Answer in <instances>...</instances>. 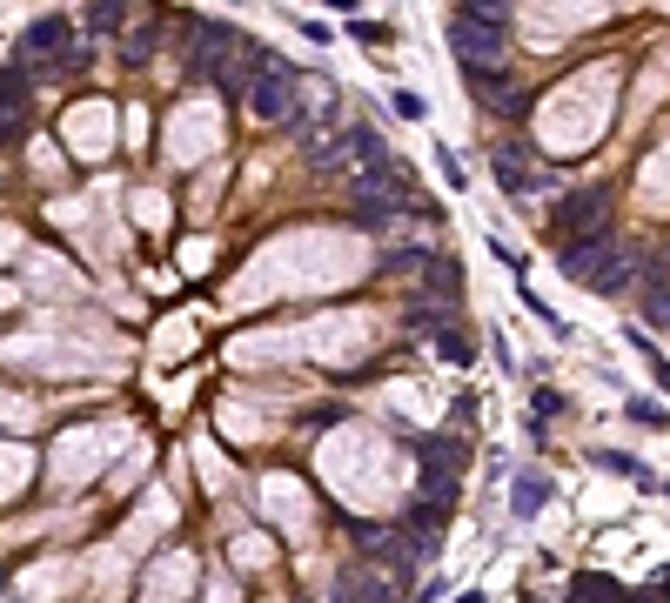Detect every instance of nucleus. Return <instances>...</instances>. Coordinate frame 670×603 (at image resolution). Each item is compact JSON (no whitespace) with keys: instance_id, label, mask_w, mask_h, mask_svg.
<instances>
[{"instance_id":"1","label":"nucleus","mask_w":670,"mask_h":603,"mask_svg":"<svg viewBox=\"0 0 670 603\" xmlns=\"http://www.w3.org/2000/svg\"><path fill=\"white\" fill-rule=\"evenodd\" d=\"M369 268V242L349 228H289L255 248V262L235 275V302H282V295H329L349 289Z\"/></svg>"},{"instance_id":"2","label":"nucleus","mask_w":670,"mask_h":603,"mask_svg":"<svg viewBox=\"0 0 670 603\" xmlns=\"http://www.w3.org/2000/svg\"><path fill=\"white\" fill-rule=\"evenodd\" d=\"M315 469H322V483H329L349 510H389L396 503V449H389V436L369 423H342L329 429L322 443H315Z\"/></svg>"},{"instance_id":"3","label":"nucleus","mask_w":670,"mask_h":603,"mask_svg":"<svg viewBox=\"0 0 670 603\" xmlns=\"http://www.w3.org/2000/svg\"><path fill=\"white\" fill-rule=\"evenodd\" d=\"M610 101H617V67L603 61L590 74H570L543 108H536V141L550 148V155H577L590 141H603L610 128Z\"/></svg>"},{"instance_id":"4","label":"nucleus","mask_w":670,"mask_h":603,"mask_svg":"<svg viewBox=\"0 0 670 603\" xmlns=\"http://www.w3.org/2000/svg\"><path fill=\"white\" fill-rule=\"evenodd\" d=\"M0 362L14 369H41V376H108L128 362V342L121 335H101V329H54L47 335H7L0 342Z\"/></svg>"},{"instance_id":"5","label":"nucleus","mask_w":670,"mask_h":603,"mask_svg":"<svg viewBox=\"0 0 670 603\" xmlns=\"http://www.w3.org/2000/svg\"><path fill=\"white\" fill-rule=\"evenodd\" d=\"M128 449V423H81V429H61L54 436V456H47V476H54V490H81L94 483L108 456Z\"/></svg>"},{"instance_id":"6","label":"nucleus","mask_w":670,"mask_h":603,"mask_svg":"<svg viewBox=\"0 0 670 603\" xmlns=\"http://www.w3.org/2000/svg\"><path fill=\"white\" fill-rule=\"evenodd\" d=\"M295 329H302V356L335 362V369H349L376 349V315H315V322H295Z\"/></svg>"},{"instance_id":"7","label":"nucleus","mask_w":670,"mask_h":603,"mask_svg":"<svg viewBox=\"0 0 670 603\" xmlns=\"http://www.w3.org/2000/svg\"><path fill=\"white\" fill-rule=\"evenodd\" d=\"M215 148H222V108L215 101H181L168 114V161L175 168H201Z\"/></svg>"},{"instance_id":"8","label":"nucleus","mask_w":670,"mask_h":603,"mask_svg":"<svg viewBox=\"0 0 670 603\" xmlns=\"http://www.w3.org/2000/svg\"><path fill=\"white\" fill-rule=\"evenodd\" d=\"M67 148H74L81 161H108V148H114V108L108 101L67 108Z\"/></svg>"},{"instance_id":"9","label":"nucleus","mask_w":670,"mask_h":603,"mask_svg":"<svg viewBox=\"0 0 670 603\" xmlns=\"http://www.w3.org/2000/svg\"><path fill=\"white\" fill-rule=\"evenodd\" d=\"M302 356V329H255L228 342V362L235 369H262V362H295Z\"/></svg>"},{"instance_id":"10","label":"nucleus","mask_w":670,"mask_h":603,"mask_svg":"<svg viewBox=\"0 0 670 603\" xmlns=\"http://www.w3.org/2000/svg\"><path fill=\"white\" fill-rule=\"evenodd\" d=\"M262 516L268 523H282V530H309V516H315V503H309V490H302V483H295V476H262Z\"/></svg>"},{"instance_id":"11","label":"nucleus","mask_w":670,"mask_h":603,"mask_svg":"<svg viewBox=\"0 0 670 603\" xmlns=\"http://www.w3.org/2000/svg\"><path fill=\"white\" fill-rule=\"evenodd\" d=\"M610 14V0H530V34H570V27H590V21H603Z\"/></svg>"},{"instance_id":"12","label":"nucleus","mask_w":670,"mask_h":603,"mask_svg":"<svg viewBox=\"0 0 670 603\" xmlns=\"http://www.w3.org/2000/svg\"><path fill=\"white\" fill-rule=\"evenodd\" d=\"M195 577H201V563L188 557V550H168V557L148 570V583H141V603H188Z\"/></svg>"},{"instance_id":"13","label":"nucleus","mask_w":670,"mask_h":603,"mask_svg":"<svg viewBox=\"0 0 670 603\" xmlns=\"http://www.w3.org/2000/svg\"><path fill=\"white\" fill-rule=\"evenodd\" d=\"M168 523H175V496H168V490H155L148 503H141V510L128 516V530L114 536V550H121V557H141V550H148V543H155V536L168 530Z\"/></svg>"},{"instance_id":"14","label":"nucleus","mask_w":670,"mask_h":603,"mask_svg":"<svg viewBox=\"0 0 670 603\" xmlns=\"http://www.w3.org/2000/svg\"><path fill=\"white\" fill-rule=\"evenodd\" d=\"M74 577H81V563H34V570L21 577V597L54 603V597H67V590H74Z\"/></svg>"},{"instance_id":"15","label":"nucleus","mask_w":670,"mask_h":603,"mask_svg":"<svg viewBox=\"0 0 670 603\" xmlns=\"http://www.w3.org/2000/svg\"><path fill=\"white\" fill-rule=\"evenodd\" d=\"M637 208H650V215L670 208V141L644 161V175H637Z\"/></svg>"},{"instance_id":"16","label":"nucleus","mask_w":670,"mask_h":603,"mask_svg":"<svg viewBox=\"0 0 670 603\" xmlns=\"http://www.w3.org/2000/svg\"><path fill=\"white\" fill-rule=\"evenodd\" d=\"M27 289L34 295H74L81 275H74L67 262H54V255H34V262H27Z\"/></svg>"},{"instance_id":"17","label":"nucleus","mask_w":670,"mask_h":603,"mask_svg":"<svg viewBox=\"0 0 670 603\" xmlns=\"http://www.w3.org/2000/svg\"><path fill=\"white\" fill-rule=\"evenodd\" d=\"M27 476H34V456L21 443H0V503H14L27 490Z\"/></svg>"},{"instance_id":"18","label":"nucleus","mask_w":670,"mask_h":603,"mask_svg":"<svg viewBox=\"0 0 670 603\" xmlns=\"http://www.w3.org/2000/svg\"><path fill=\"white\" fill-rule=\"evenodd\" d=\"M128 208H134V222H141V228H168V215H175L161 188H134V195H128Z\"/></svg>"},{"instance_id":"19","label":"nucleus","mask_w":670,"mask_h":603,"mask_svg":"<svg viewBox=\"0 0 670 603\" xmlns=\"http://www.w3.org/2000/svg\"><path fill=\"white\" fill-rule=\"evenodd\" d=\"M222 429L235 436V443H255V436H268V423L255 416V409H242V402H222Z\"/></svg>"},{"instance_id":"20","label":"nucleus","mask_w":670,"mask_h":603,"mask_svg":"<svg viewBox=\"0 0 670 603\" xmlns=\"http://www.w3.org/2000/svg\"><path fill=\"white\" fill-rule=\"evenodd\" d=\"M235 563H242V570H268V563H275V543H268L262 530H242L235 536Z\"/></svg>"},{"instance_id":"21","label":"nucleus","mask_w":670,"mask_h":603,"mask_svg":"<svg viewBox=\"0 0 670 603\" xmlns=\"http://www.w3.org/2000/svg\"><path fill=\"white\" fill-rule=\"evenodd\" d=\"M188 349H195V322H188V315H181V322H168V329L155 335V356H161V362L188 356Z\"/></svg>"},{"instance_id":"22","label":"nucleus","mask_w":670,"mask_h":603,"mask_svg":"<svg viewBox=\"0 0 670 603\" xmlns=\"http://www.w3.org/2000/svg\"><path fill=\"white\" fill-rule=\"evenodd\" d=\"M664 94H670V47H664V54H657V67H650L644 81H637V108H657Z\"/></svg>"},{"instance_id":"23","label":"nucleus","mask_w":670,"mask_h":603,"mask_svg":"<svg viewBox=\"0 0 670 603\" xmlns=\"http://www.w3.org/2000/svg\"><path fill=\"white\" fill-rule=\"evenodd\" d=\"M195 469H201V483H208V490H215V496L228 490V463H222V456H215V443H195Z\"/></svg>"},{"instance_id":"24","label":"nucleus","mask_w":670,"mask_h":603,"mask_svg":"<svg viewBox=\"0 0 670 603\" xmlns=\"http://www.w3.org/2000/svg\"><path fill=\"white\" fill-rule=\"evenodd\" d=\"M0 423H7V429H27V423H34V402H27V396H7V389H0Z\"/></svg>"},{"instance_id":"25","label":"nucleus","mask_w":670,"mask_h":603,"mask_svg":"<svg viewBox=\"0 0 670 603\" xmlns=\"http://www.w3.org/2000/svg\"><path fill=\"white\" fill-rule=\"evenodd\" d=\"M148 469V449H128V463H121V476H114L108 490H134V476Z\"/></svg>"},{"instance_id":"26","label":"nucleus","mask_w":670,"mask_h":603,"mask_svg":"<svg viewBox=\"0 0 670 603\" xmlns=\"http://www.w3.org/2000/svg\"><path fill=\"white\" fill-rule=\"evenodd\" d=\"M208 255H215L208 242H188V248H181V268H208Z\"/></svg>"},{"instance_id":"27","label":"nucleus","mask_w":670,"mask_h":603,"mask_svg":"<svg viewBox=\"0 0 670 603\" xmlns=\"http://www.w3.org/2000/svg\"><path fill=\"white\" fill-rule=\"evenodd\" d=\"M7 255H21V228L14 222H0V262H7Z\"/></svg>"},{"instance_id":"28","label":"nucleus","mask_w":670,"mask_h":603,"mask_svg":"<svg viewBox=\"0 0 670 603\" xmlns=\"http://www.w3.org/2000/svg\"><path fill=\"white\" fill-rule=\"evenodd\" d=\"M208 603H235V583H228V577H215V583H208Z\"/></svg>"},{"instance_id":"29","label":"nucleus","mask_w":670,"mask_h":603,"mask_svg":"<svg viewBox=\"0 0 670 603\" xmlns=\"http://www.w3.org/2000/svg\"><path fill=\"white\" fill-rule=\"evenodd\" d=\"M7 302H14V289H7V282H0V309H7Z\"/></svg>"}]
</instances>
